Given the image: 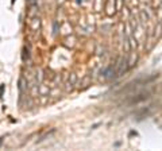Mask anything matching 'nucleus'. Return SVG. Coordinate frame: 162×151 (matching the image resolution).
Here are the masks:
<instances>
[{
	"instance_id": "1",
	"label": "nucleus",
	"mask_w": 162,
	"mask_h": 151,
	"mask_svg": "<svg viewBox=\"0 0 162 151\" xmlns=\"http://www.w3.org/2000/svg\"><path fill=\"white\" fill-rule=\"evenodd\" d=\"M28 1V4H31V5H34L35 3H37V0H27Z\"/></svg>"
},
{
	"instance_id": "2",
	"label": "nucleus",
	"mask_w": 162,
	"mask_h": 151,
	"mask_svg": "<svg viewBox=\"0 0 162 151\" xmlns=\"http://www.w3.org/2000/svg\"><path fill=\"white\" fill-rule=\"evenodd\" d=\"M2 142H3V139H0V144H2Z\"/></svg>"
}]
</instances>
